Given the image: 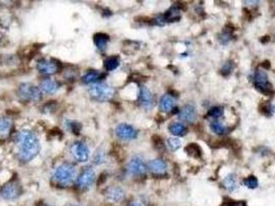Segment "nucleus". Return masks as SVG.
Wrapping results in <instances>:
<instances>
[{
    "instance_id": "ddd939ff",
    "label": "nucleus",
    "mask_w": 275,
    "mask_h": 206,
    "mask_svg": "<svg viewBox=\"0 0 275 206\" xmlns=\"http://www.w3.org/2000/svg\"><path fill=\"white\" fill-rule=\"evenodd\" d=\"M37 69L42 74H54L58 70V65L51 60H40L37 64Z\"/></svg>"
},
{
    "instance_id": "4468645a",
    "label": "nucleus",
    "mask_w": 275,
    "mask_h": 206,
    "mask_svg": "<svg viewBox=\"0 0 275 206\" xmlns=\"http://www.w3.org/2000/svg\"><path fill=\"white\" fill-rule=\"evenodd\" d=\"M147 167L150 170V172L155 175H162L166 173L167 171V164L161 159L151 160V161L148 163Z\"/></svg>"
},
{
    "instance_id": "5701e85b",
    "label": "nucleus",
    "mask_w": 275,
    "mask_h": 206,
    "mask_svg": "<svg viewBox=\"0 0 275 206\" xmlns=\"http://www.w3.org/2000/svg\"><path fill=\"white\" fill-rule=\"evenodd\" d=\"M120 64V60L118 57L116 56H111V57H108V58L105 60L104 66L106 68V70L108 71H113L115 69H117V67Z\"/></svg>"
},
{
    "instance_id": "7ed1b4c3",
    "label": "nucleus",
    "mask_w": 275,
    "mask_h": 206,
    "mask_svg": "<svg viewBox=\"0 0 275 206\" xmlns=\"http://www.w3.org/2000/svg\"><path fill=\"white\" fill-rule=\"evenodd\" d=\"M88 94H89L91 99L97 102H107L113 98L115 94V90L113 89V87L108 84L98 83L89 87V89H88Z\"/></svg>"
},
{
    "instance_id": "f704fd0d",
    "label": "nucleus",
    "mask_w": 275,
    "mask_h": 206,
    "mask_svg": "<svg viewBox=\"0 0 275 206\" xmlns=\"http://www.w3.org/2000/svg\"><path fill=\"white\" fill-rule=\"evenodd\" d=\"M72 206H80V205H72Z\"/></svg>"
},
{
    "instance_id": "423d86ee",
    "label": "nucleus",
    "mask_w": 275,
    "mask_h": 206,
    "mask_svg": "<svg viewBox=\"0 0 275 206\" xmlns=\"http://www.w3.org/2000/svg\"><path fill=\"white\" fill-rule=\"evenodd\" d=\"M95 180V171L91 167L84 168L77 177V186L80 190H88Z\"/></svg>"
},
{
    "instance_id": "f03ea898",
    "label": "nucleus",
    "mask_w": 275,
    "mask_h": 206,
    "mask_svg": "<svg viewBox=\"0 0 275 206\" xmlns=\"http://www.w3.org/2000/svg\"><path fill=\"white\" fill-rule=\"evenodd\" d=\"M76 167L71 163H63L59 165L53 172V180L56 185L61 187L70 186L76 177Z\"/></svg>"
},
{
    "instance_id": "72a5a7b5",
    "label": "nucleus",
    "mask_w": 275,
    "mask_h": 206,
    "mask_svg": "<svg viewBox=\"0 0 275 206\" xmlns=\"http://www.w3.org/2000/svg\"><path fill=\"white\" fill-rule=\"evenodd\" d=\"M230 206H239V204H237V203H232Z\"/></svg>"
},
{
    "instance_id": "473e14b6",
    "label": "nucleus",
    "mask_w": 275,
    "mask_h": 206,
    "mask_svg": "<svg viewBox=\"0 0 275 206\" xmlns=\"http://www.w3.org/2000/svg\"><path fill=\"white\" fill-rule=\"evenodd\" d=\"M128 206H145V204L140 200H135V201L131 202Z\"/></svg>"
},
{
    "instance_id": "cd10ccee",
    "label": "nucleus",
    "mask_w": 275,
    "mask_h": 206,
    "mask_svg": "<svg viewBox=\"0 0 275 206\" xmlns=\"http://www.w3.org/2000/svg\"><path fill=\"white\" fill-rule=\"evenodd\" d=\"M243 185L248 189H256L259 185V181L256 176H248L243 179Z\"/></svg>"
},
{
    "instance_id": "f8f14e48",
    "label": "nucleus",
    "mask_w": 275,
    "mask_h": 206,
    "mask_svg": "<svg viewBox=\"0 0 275 206\" xmlns=\"http://www.w3.org/2000/svg\"><path fill=\"white\" fill-rule=\"evenodd\" d=\"M139 102H140L141 106L145 109H149L153 105V95L150 92V90L145 86H143L140 89Z\"/></svg>"
},
{
    "instance_id": "c85d7f7f",
    "label": "nucleus",
    "mask_w": 275,
    "mask_h": 206,
    "mask_svg": "<svg viewBox=\"0 0 275 206\" xmlns=\"http://www.w3.org/2000/svg\"><path fill=\"white\" fill-rule=\"evenodd\" d=\"M167 145H168V147L170 148L171 151L175 152V151H177L178 148L181 146V141H180V139L176 138V137H172V138L168 139Z\"/></svg>"
},
{
    "instance_id": "dca6fc26",
    "label": "nucleus",
    "mask_w": 275,
    "mask_h": 206,
    "mask_svg": "<svg viewBox=\"0 0 275 206\" xmlns=\"http://www.w3.org/2000/svg\"><path fill=\"white\" fill-rule=\"evenodd\" d=\"M179 118L188 123H193L196 118V111L194 105L188 104L185 105L179 112Z\"/></svg>"
},
{
    "instance_id": "1a4fd4ad",
    "label": "nucleus",
    "mask_w": 275,
    "mask_h": 206,
    "mask_svg": "<svg viewBox=\"0 0 275 206\" xmlns=\"http://www.w3.org/2000/svg\"><path fill=\"white\" fill-rule=\"evenodd\" d=\"M147 170V165L145 164L144 160L141 157H133L127 164V171L130 175L134 176H142L144 175Z\"/></svg>"
},
{
    "instance_id": "6e6552de",
    "label": "nucleus",
    "mask_w": 275,
    "mask_h": 206,
    "mask_svg": "<svg viewBox=\"0 0 275 206\" xmlns=\"http://www.w3.org/2000/svg\"><path fill=\"white\" fill-rule=\"evenodd\" d=\"M71 152L74 158L80 163H86L89 160V148H88L87 144L83 141L74 142L71 147Z\"/></svg>"
},
{
    "instance_id": "6ab92c4d",
    "label": "nucleus",
    "mask_w": 275,
    "mask_h": 206,
    "mask_svg": "<svg viewBox=\"0 0 275 206\" xmlns=\"http://www.w3.org/2000/svg\"><path fill=\"white\" fill-rule=\"evenodd\" d=\"M95 47L100 51H105L107 48V44L109 41V36L104 33H97L93 38Z\"/></svg>"
},
{
    "instance_id": "412c9836",
    "label": "nucleus",
    "mask_w": 275,
    "mask_h": 206,
    "mask_svg": "<svg viewBox=\"0 0 275 206\" xmlns=\"http://www.w3.org/2000/svg\"><path fill=\"white\" fill-rule=\"evenodd\" d=\"M223 186L224 188L229 191V192H234L237 190L238 186H237V181H236V177L234 174H229L227 175L224 180H223Z\"/></svg>"
},
{
    "instance_id": "2eb2a0df",
    "label": "nucleus",
    "mask_w": 275,
    "mask_h": 206,
    "mask_svg": "<svg viewBox=\"0 0 275 206\" xmlns=\"http://www.w3.org/2000/svg\"><path fill=\"white\" fill-rule=\"evenodd\" d=\"M58 89H59V84L52 78L42 79L39 84V90L41 91V92L48 94V95L55 94L58 91Z\"/></svg>"
},
{
    "instance_id": "0eeeda50",
    "label": "nucleus",
    "mask_w": 275,
    "mask_h": 206,
    "mask_svg": "<svg viewBox=\"0 0 275 206\" xmlns=\"http://www.w3.org/2000/svg\"><path fill=\"white\" fill-rule=\"evenodd\" d=\"M22 194V188L19 182L13 180L9 181L0 190V197L4 200H15Z\"/></svg>"
},
{
    "instance_id": "a878e982",
    "label": "nucleus",
    "mask_w": 275,
    "mask_h": 206,
    "mask_svg": "<svg viewBox=\"0 0 275 206\" xmlns=\"http://www.w3.org/2000/svg\"><path fill=\"white\" fill-rule=\"evenodd\" d=\"M184 129H185L184 126L178 122H174L169 126V131L175 136L182 135L184 132Z\"/></svg>"
},
{
    "instance_id": "c756f323",
    "label": "nucleus",
    "mask_w": 275,
    "mask_h": 206,
    "mask_svg": "<svg viewBox=\"0 0 275 206\" xmlns=\"http://www.w3.org/2000/svg\"><path fill=\"white\" fill-rule=\"evenodd\" d=\"M260 110L261 112L265 113L266 116H270L273 112V106L270 104V102H263L260 105Z\"/></svg>"
},
{
    "instance_id": "b1692460",
    "label": "nucleus",
    "mask_w": 275,
    "mask_h": 206,
    "mask_svg": "<svg viewBox=\"0 0 275 206\" xmlns=\"http://www.w3.org/2000/svg\"><path fill=\"white\" fill-rule=\"evenodd\" d=\"M185 152L194 158H200L202 156L201 147L196 143H190L185 147Z\"/></svg>"
},
{
    "instance_id": "4be33fe9",
    "label": "nucleus",
    "mask_w": 275,
    "mask_h": 206,
    "mask_svg": "<svg viewBox=\"0 0 275 206\" xmlns=\"http://www.w3.org/2000/svg\"><path fill=\"white\" fill-rule=\"evenodd\" d=\"M210 128H211L212 132L215 133L216 135H225L229 132V129L221 121H218V120H214L210 123Z\"/></svg>"
},
{
    "instance_id": "9d476101",
    "label": "nucleus",
    "mask_w": 275,
    "mask_h": 206,
    "mask_svg": "<svg viewBox=\"0 0 275 206\" xmlns=\"http://www.w3.org/2000/svg\"><path fill=\"white\" fill-rule=\"evenodd\" d=\"M115 134L121 140H131L136 138L138 131L133 126L122 123L117 125V127L115 128Z\"/></svg>"
},
{
    "instance_id": "f257e3e1",
    "label": "nucleus",
    "mask_w": 275,
    "mask_h": 206,
    "mask_svg": "<svg viewBox=\"0 0 275 206\" xmlns=\"http://www.w3.org/2000/svg\"><path fill=\"white\" fill-rule=\"evenodd\" d=\"M16 143L18 146V159L23 163L32 161L40 151L39 137L28 130L20 131L17 134Z\"/></svg>"
},
{
    "instance_id": "9b49d317",
    "label": "nucleus",
    "mask_w": 275,
    "mask_h": 206,
    "mask_svg": "<svg viewBox=\"0 0 275 206\" xmlns=\"http://www.w3.org/2000/svg\"><path fill=\"white\" fill-rule=\"evenodd\" d=\"M105 196L107 200L111 203H120L124 200L125 193L122 188L118 186H112L107 188L105 192Z\"/></svg>"
},
{
    "instance_id": "bb28decb",
    "label": "nucleus",
    "mask_w": 275,
    "mask_h": 206,
    "mask_svg": "<svg viewBox=\"0 0 275 206\" xmlns=\"http://www.w3.org/2000/svg\"><path fill=\"white\" fill-rule=\"evenodd\" d=\"M224 108L222 106H213L208 111V116H210L214 119H218L223 116Z\"/></svg>"
},
{
    "instance_id": "2f4dec72",
    "label": "nucleus",
    "mask_w": 275,
    "mask_h": 206,
    "mask_svg": "<svg viewBox=\"0 0 275 206\" xmlns=\"http://www.w3.org/2000/svg\"><path fill=\"white\" fill-rule=\"evenodd\" d=\"M93 160H94V163L97 164V165H98V164H101V163H103V161H104V154L101 153V152H97V153L94 155Z\"/></svg>"
},
{
    "instance_id": "20e7f679",
    "label": "nucleus",
    "mask_w": 275,
    "mask_h": 206,
    "mask_svg": "<svg viewBox=\"0 0 275 206\" xmlns=\"http://www.w3.org/2000/svg\"><path fill=\"white\" fill-rule=\"evenodd\" d=\"M18 95L22 100L29 102H38L41 98L39 88L30 83L21 84L18 88Z\"/></svg>"
},
{
    "instance_id": "aec40b11",
    "label": "nucleus",
    "mask_w": 275,
    "mask_h": 206,
    "mask_svg": "<svg viewBox=\"0 0 275 206\" xmlns=\"http://www.w3.org/2000/svg\"><path fill=\"white\" fill-rule=\"evenodd\" d=\"M12 126H13L12 120L6 117L0 118V136L1 137L6 136L9 133L10 129H12Z\"/></svg>"
},
{
    "instance_id": "f3484780",
    "label": "nucleus",
    "mask_w": 275,
    "mask_h": 206,
    "mask_svg": "<svg viewBox=\"0 0 275 206\" xmlns=\"http://www.w3.org/2000/svg\"><path fill=\"white\" fill-rule=\"evenodd\" d=\"M174 104H175L174 97L172 95H170V94H166V95H163L160 98L159 108L163 112H169V111H171L173 109Z\"/></svg>"
},
{
    "instance_id": "39448f33",
    "label": "nucleus",
    "mask_w": 275,
    "mask_h": 206,
    "mask_svg": "<svg viewBox=\"0 0 275 206\" xmlns=\"http://www.w3.org/2000/svg\"><path fill=\"white\" fill-rule=\"evenodd\" d=\"M252 81H254L255 87L260 91V92H262L264 94H267V95L274 93L271 84H269V82H268V76L265 71L258 70L254 74V78H252Z\"/></svg>"
},
{
    "instance_id": "7c9ffc66",
    "label": "nucleus",
    "mask_w": 275,
    "mask_h": 206,
    "mask_svg": "<svg viewBox=\"0 0 275 206\" xmlns=\"http://www.w3.org/2000/svg\"><path fill=\"white\" fill-rule=\"evenodd\" d=\"M232 69H233V65H232V63H231V62H226V63L224 64L223 68H222V72H223L224 75H227V74H229L231 71H232Z\"/></svg>"
},
{
    "instance_id": "a211bd4d",
    "label": "nucleus",
    "mask_w": 275,
    "mask_h": 206,
    "mask_svg": "<svg viewBox=\"0 0 275 206\" xmlns=\"http://www.w3.org/2000/svg\"><path fill=\"white\" fill-rule=\"evenodd\" d=\"M102 77H104V74L102 72H98L95 70H91L86 72L83 76H82V82L86 85H94L95 83H97L100 79H102Z\"/></svg>"
},
{
    "instance_id": "393cba45",
    "label": "nucleus",
    "mask_w": 275,
    "mask_h": 206,
    "mask_svg": "<svg viewBox=\"0 0 275 206\" xmlns=\"http://www.w3.org/2000/svg\"><path fill=\"white\" fill-rule=\"evenodd\" d=\"M162 17L164 19V22H167V21L172 22V21H175V20H178L179 17H180V10L178 9V7L173 6L167 11V14L162 16Z\"/></svg>"
}]
</instances>
